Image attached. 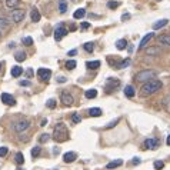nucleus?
I'll return each mask as SVG.
<instances>
[{"label":"nucleus","mask_w":170,"mask_h":170,"mask_svg":"<svg viewBox=\"0 0 170 170\" xmlns=\"http://www.w3.org/2000/svg\"><path fill=\"white\" fill-rule=\"evenodd\" d=\"M124 94L127 96V97H134V94H136V90H134V87L133 86H126L124 87Z\"/></svg>","instance_id":"obj_17"},{"label":"nucleus","mask_w":170,"mask_h":170,"mask_svg":"<svg viewBox=\"0 0 170 170\" xmlns=\"http://www.w3.org/2000/svg\"><path fill=\"white\" fill-rule=\"evenodd\" d=\"M10 73H12V76H13V77H19L20 74L23 73V69H22V67H19V66H14V67H12Z\"/></svg>","instance_id":"obj_21"},{"label":"nucleus","mask_w":170,"mask_h":170,"mask_svg":"<svg viewBox=\"0 0 170 170\" xmlns=\"http://www.w3.org/2000/svg\"><path fill=\"white\" fill-rule=\"evenodd\" d=\"M163 105H164V107H166V109L169 107V105H170V94H169V96H167V97H166V99H164Z\"/></svg>","instance_id":"obj_43"},{"label":"nucleus","mask_w":170,"mask_h":170,"mask_svg":"<svg viewBox=\"0 0 170 170\" xmlns=\"http://www.w3.org/2000/svg\"><path fill=\"white\" fill-rule=\"evenodd\" d=\"M14 162H16L17 164H23V163H24V156H23V153H20V151H19V153L14 156Z\"/></svg>","instance_id":"obj_29"},{"label":"nucleus","mask_w":170,"mask_h":170,"mask_svg":"<svg viewBox=\"0 0 170 170\" xmlns=\"http://www.w3.org/2000/svg\"><path fill=\"white\" fill-rule=\"evenodd\" d=\"M20 86H30V82H27V80H22V82H20Z\"/></svg>","instance_id":"obj_45"},{"label":"nucleus","mask_w":170,"mask_h":170,"mask_svg":"<svg viewBox=\"0 0 170 170\" xmlns=\"http://www.w3.org/2000/svg\"><path fill=\"white\" fill-rule=\"evenodd\" d=\"M23 45H26V46H32L33 39L32 37H24V39H23Z\"/></svg>","instance_id":"obj_39"},{"label":"nucleus","mask_w":170,"mask_h":170,"mask_svg":"<svg viewBox=\"0 0 170 170\" xmlns=\"http://www.w3.org/2000/svg\"><path fill=\"white\" fill-rule=\"evenodd\" d=\"M144 147L146 149H151V150H156L157 147H159V142H157L156 139H147L144 142Z\"/></svg>","instance_id":"obj_10"},{"label":"nucleus","mask_w":170,"mask_h":170,"mask_svg":"<svg viewBox=\"0 0 170 170\" xmlns=\"http://www.w3.org/2000/svg\"><path fill=\"white\" fill-rule=\"evenodd\" d=\"M53 139L59 143H63L69 139V131H67V127H66L65 123H57L56 127H54V131H53Z\"/></svg>","instance_id":"obj_2"},{"label":"nucleus","mask_w":170,"mask_h":170,"mask_svg":"<svg viewBox=\"0 0 170 170\" xmlns=\"http://www.w3.org/2000/svg\"><path fill=\"white\" fill-rule=\"evenodd\" d=\"M14 59H16V62H24L26 60V53L24 52H16V54H14Z\"/></svg>","instance_id":"obj_25"},{"label":"nucleus","mask_w":170,"mask_h":170,"mask_svg":"<svg viewBox=\"0 0 170 170\" xmlns=\"http://www.w3.org/2000/svg\"><path fill=\"white\" fill-rule=\"evenodd\" d=\"M85 16H86L85 9H77V10L73 13V17H74V19H82V17H85Z\"/></svg>","instance_id":"obj_24"},{"label":"nucleus","mask_w":170,"mask_h":170,"mask_svg":"<svg viewBox=\"0 0 170 170\" xmlns=\"http://www.w3.org/2000/svg\"><path fill=\"white\" fill-rule=\"evenodd\" d=\"M60 100H62L63 105H66V106H72L73 103H74V99H73V96L69 92H62V94H60Z\"/></svg>","instance_id":"obj_6"},{"label":"nucleus","mask_w":170,"mask_h":170,"mask_svg":"<svg viewBox=\"0 0 170 170\" xmlns=\"http://www.w3.org/2000/svg\"><path fill=\"white\" fill-rule=\"evenodd\" d=\"M66 10H67V3H66V0H60L59 1V12L60 13H66Z\"/></svg>","instance_id":"obj_30"},{"label":"nucleus","mask_w":170,"mask_h":170,"mask_svg":"<svg viewBox=\"0 0 170 170\" xmlns=\"http://www.w3.org/2000/svg\"><path fill=\"white\" fill-rule=\"evenodd\" d=\"M153 36H154L153 33H147L143 39H142V42H140V45H139V50H142V49H144V47L147 46V43H149V42L153 39Z\"/></svg>","instance_id":"obj_13"},{"label":"nucleus","mask_w":170,"mask_h":170,"mask_svg":"<svg viewBox=\"0 0 170 170\" xmlns=\"http://www.w3.org/2000/svg\"><path fill=\"white\" fill-rule=\"evenodd\" d=\"M0 36H1V33H0Z\"/></svg>","instance_id":"obj_57"},{"label":"nucleus","mask_w":170,"mask_h":170,"mask_svg":"<svg viewBox=\"0 0 170 170\" xmlns=\"http://www.w3.org/2000/svg\"><path fill=\"white\" fill-rule=\"evenodd\" d=\"M131 163L133 164H140L142 163V160H140V157H134V159L131 160Z\"/></svg>","instance_id":"obj_44"},{"label":"nucleus","mask_w":170,"mask_h":170,"mask_svg":"<svg viewBox=\"0 0 170 170\" xmlns=\"http://www.w3.org/2000/svg\"><path fill=\"white\" fill-rule=\"evenodd\" d=\"M10 24H12V22L7 19V17H0V33L7 30L10 27Z\"/></svg>","instance_id":"obj_14"},{"label":"nucleus","mask_w":170,"mask_h":170,"mask_svg":"<svg viewBox=\"0 0 170 170\" xmlns=\"http://www.w3.org/2000/svg\"><path fill=\"white\" fill-rule=\"evenodd\" d=\"M67 33H69V32H67L65 27L60 24V26L56 27V30H54V40H56V42H60V40L63 39V37H65Z\"/></svg>","instance_id":"obj_7"},{"label":"nucleus","mask_w":170,"mask_h":170,"mask_svg":"<svg viewBox=\"0 0 170 170\" xmlns=\"http://www.w3.org/2000/svg\"><path fill=\"white\" fill-rule=\"evenodd\" d=\"M17 170H24V169H22V167H19V169H17Z\"/></svg>","instance_id":"obj_54"},{"label":"nucleus","mask_w":170,"mask_h":170,"mask_svg":"<svg viewBox=\"0 0 170 170\" xmlns=\"http://www.w3.org/2000/svg\"><path fill=\"white\" fill-rule=\"evenodd\" d=\"M76 53H77V50H76V49H73V50H70L67 54H69V56H76Z\"/></svg>","instance_id":"obj_47"},{"label":"nucleus","mask_w":170,"mask_h":170,"mask_svg":"<svg viewBox=\"0 0 170 170\" xmlns=\"http://www.w3.org/2000/svg\"><path fill=\"white\" fill-rule=\"evenodd\" d=\"M72 120H73V123H80V122H82V117L79 116L77 113H74V114H73V117H72Z\"/></svg>","instance_id":"obj_40"},{"label":"nucleus","mask_w":170,"mask_h":170,"mask_svg":"<svg viewBox=\"0 0 170 170\" xmlns=\"http://www.w3.org/2000/svg\"><path fill=\"white\" fill-rule=\"evenodd\" d=\"M153 166H154V169H156V170H162L164 167V163L162 162V160H157V162H154Z\"/></svg>","instance_id":"obj_36"},{"label":"nucleus","mask_w":170,"mask_h":170,"mask_svg":"<svg viewBox=\"0 0 170 170\" xmlns=\"http://www.w3.org/2000/svg\"><path fill=\"white\" fill-rule=\"evenodd\" d=\"M126 46H127V42H126V39H120V40L116 42V47H117V50H124Z\"/></svg>","instance_id":"obj_26"},{"label":"nucleus","mask_w":170,"mask_h":170,"mask_svg":"<svg viewBox=\"0 0 170 170\" xmlns=\"http://www.w3.org/2000/svg\"><path fill=\"white\" fill-rule=\"evenodd\" d=\"M119 122H120V119H116L114 122H110V123L107 124V126H106L105 129H111V127H114V126H116V124H117Z\"/></svg>","instance_id":"obj_41"},{"label":"nucleus","mask_w":170,"mask_h":170,"mask_svg":"<svg viewBox=\"0 0 170 170\" xmlns=\"http://www.w3.org/2000/svg\"><path fill=\"white\" fill-rule=\"evenodd\" d=\"M130 63H131V60L130 59H124L120 65H119V69H124V67H127V66H130Z\"/></svg>","instance_id":"obj_35"},{"label":"nucleus","mask_w":170,"mask_h":170,"mask_svg":"<svg viewBox=\"0 0 170 170\" xmlns=\"http://www.w3.org/2000/svg\"><path fill=\"white\" fill-rule=\"evenodd\" d=\"M40 151H42V149H40V146H34L32 149V157L33 159H36V157L40 154Z\"/></svg>","instance_id":"obj_32"},{"label":"nucleus","mask_w":170,"mask_h":170,"mask_svg":"<svg viewBox=\"0 0 170 170\" xmlns=\"http://www.w3.org/2000/svg\"><path fill=\"white\" fill-rule=\"evenodd\" d=\"M23 19H24V10L14 9L13 12H12V20H13L14 23H20V22H23Z\"/></svg>","instance_id":"obj_4"},{"label":"nucleus","mask_w":170,"mask_h":170,"mask_svg":"<svg viewBox=\"0 0 170 170\" xmlns=\"http://www.w3.org/2000/svg\"><path fill=\"white\" fill-rule=\"evenodd\" d=\"M159 43H162V45H166V46L170 47V36L169 34H162V36H159Z\"/></svg>","instance_id":"obj_18"},{"label":"nucleus","mask_w":170,"mask_h":170,"mask_svg":"<svg viewBox=\"0 0 170 170\" xmlns=\"http://www.w3.org/2000/svg\"><path fill=\"white\" fill-rule=\"evenodd\" d=\"M119 6H120L119 1H109V3H107V7H109V9H117Z\"/></svg>","instance_id":"obj_37"},{"label":"nucleus","mask_w":170,"mask_h":170,"mask_svg":"<svg viewBox=\"0 0 170 170\" xmlns=\"http://www.w3.org/2000/svg\"><path fill=\"white\" fill-rule=\"evenodd\" d=\"M86 67H87V69H97V67H100V62H99V60L87 62V63H86Z\"/></svg>","instance_id":"obj_27"},{"label":"nucleus","mask_w":170,"mask_h":170,"mask_svg":"<svg viewBox=\"0 0 170 170\" xmlns=\"http://www.w3.org/2000/svg\"><path fill=\"white\" fill-rule=\"evenodd\" d=\"M154 76H156L154 70H142L136 74V80L137 82H149L151 79H154Z\"/></svg>","instance_id":"obj_3"},{"label":"nucleus","mask_w":170,"mask_h":170,"mask_svg":"<svg viewBox=\"0 0 170 170\" xmlns=\"http://www.w3.org/2000/svg\"><path fill=\"white\" fill-rule=\"evenodd\" d=\"M50 140V134H47V133H43V134H40L39 137V142L40 143H47Z\"/></svg>","instance_id":"obj_33"},{"label":"nucleus","mask_w":170,"mask_h":170,"mask_svg":"<svg viewBox=\"0 0 170 170\" xmlns=\"http://www.w3.org/2000/svg\"><path fill=\"white\" fill-rule=\"evenodd\" d=\"M119 86H120V82H119V80L109 79L107 83H106V90H107V92H111V90H114V87H119Z\"/></svg>","instance_id":"obj_11"},{"label":"nucleus","mask_w":170,"mask_h":170,"mask_svg":"<svg viewBox=\"0 0 170 170\" xmlns=\"http://www.w3.org/2000/svg\"><path fill=\"white\" fill-rule=\"evenodd\" d=\"M122 164H123V160L117 159V160H113V162H110V163L107 164V169H116V167L122 166Z\"/></svg>","instance_id":"obj_20"},{"label":"nucleus","mask_w":170,"mask_h":170,"mask_svg":"<svg viewBox=\"0 0 170 170\" xmlns=\"http://www.w3.org/2000/svg\"><path fill=\"white\" fill-rule=\"evenodd\" d=\"M77 159V154L74 153V151H67L63 154V160H65V163H72Z\"/></svg>","instance_id":"obj_12"},{"label":"nucleus","mask_w":170,"mask_h":170,"mask_svg":"<svg viewBox=\"0 0 170 170\" xmlns=\"http://www.w3.org/2000/svg\"><path fill=\"white\" fill-rule=\"evenodd\" d=\"M1 102L7 106H16V100L12 94H9V93H1Z\"/></svg>","instance_id":"obj_9"},{"label":"nucleus","mask_w":170,"mask_h":170,"mask_svg":"<svg viewBox=\"0 0 170 170\" xmlns=\"http://www.w3.org/2000/svg\"><path fill=\"white\" fill-rule=\"evenodd\" d=\"M76 66H77L76 60H67V62H66V69H67V70H73Z\"/></svg>","instance_id":"obj_31"},{"label":"nucleus","mask_w":170,"mask_h":170,"mask_svg":"<svg viewBox=\"0 0 170 170\" xmlns=\"http://www.w3.org/2000/svg\"><path fill=\"white\" fill-rule=\"evenodd\" d=\"M90 27V23H82V29L85 30V29H89Z\"/></svg>","instance_id":"obj_46"},{"label":"nucleus","mask_w":170,"mask_h":170,"mask_svg":"<svg viewBox=\"0 0 170 170\" xmlns=\"http://www.w3.org/2000/svg\"><path fill=\"white\" fill-rule=\"evenodd\" d=\"M162 82L157 80V79H151L149 82H146L142 87V96H150V94H154L156 92H159L162 89Z\"/></svg>","instance_id":"obj_1"},{"label":"nucleus","mask_w":170,"mask_h":170,"mask_svg":"<svg viewBox=\"0 0 170 170\" xmlns=\"http://www.w3.org/2000/svg\"><path fill=\"white\" fill-rule=\"evenodd\" d=\"M14 46H16V45H14L13 42H10V43H9V47H10V49H13Z\"/></svg>","instance_id":"obj_51"},{"label":"nucleus","mask_w":170,"mask_h":170,"mask_svg":"<svg viewBox=\"0 0 170 170\" xmlns=\"http://www.w3.org/2000/svg\"><path fill=\"white\" fill-rule=\"evenodd\" d=\"M129 17H130V14H123V16H122V20H127Z\"/></svg>","instance_id":"obj_50"},{"label":"nucleus","mask_w":170,"mask_h":170,"mask_svg":"<svg viewBox=\"0 0 170 170\" xmlns=\"http://www.w3.org/2000/svg\"><path fill=\"white\" fill-rule=\"evenodd\" d=\"M59 153H60L59 147H54V149H53V154H59Z\"/></svg>","instance_id":"obj_49"},{"label":"nucleus","mask_w":170,"mask_h":170,"mask_svg":"<svg viewBox=\"0 0 170 170\" xmlns=\"http://www.w3.org/2000/svg\"><path fill=\"white\" fill-rule=\"evenodd\" d=\"M160 53H162L160 47H149V49H146V54L147 56H156V54H160Z\"/></svg>","instance_id":"obj_16"},{"label":"nucleus","mask_w":170,"mask_h":170,"mask_svg":"<svg viewBox=\"0 0 170 170\" xmlns=\"http://www.w3.org/2000/svg\"><path fill=\"white\" fill-rule=\"evenodd\" d=\"M85 96H86V99H94L96 96H97V90H96V89L86 90V92H85Z\"/></svg>","instance_id":"obj_23"},{"label":"nucleus","mask_w":170,"mask_h":170,"mask_svg":"<svg viewBox=\"0 0 170 170\" xmlns=\"http://www.w3.org/2000/svg\"><path fill=\"white\" fill-rule=\"evenodd\" d=\"M0 69H1V63H0Z\"/></svg>","instance_id":"obj_55"},{"label":"nucleus","mask_w":170,"mask_h":170,"mask_svg":"<svg viewBox=\"0 0 170 170\" xmlns=\"http://www.w3.org/2000/svg\"><path fill=\"white\" fill-rule=\"evenodd\" d=\"M85 50L89 53H92L93 50H94V43H92V42H87V43H85Z\"/></svg>","instance_id":"obj_34"},{"label":"nucleus","mask_w":170,"mask_h":170,"mask_svg":"<svg viewBox=\"0 0 170 170\" xmlns=\"http://www.w3.org/2000/svg\"><path fill=\"white\" fill-rule=\"evenodd\" d=\"M29 126H30L29 120H20V122H17V123L14 124V130L17 131V133H23L24 130L29 129Z\"/></svg>","instance_id":"obj_5"},{"label":"nucleus","mask_w":170,"mask_h":170,"mask_svg":"<svg viewBox=\"0 0 170 170\" xmlns=\"http://www.w3.org/2000/svg\"><path fill=\"white\" fill-rule=\"evenodd\" d=\"M102 109H99V107H93V109H90L89 110V114L92 116V117H99V116H102Z\"/></svg>","instance_id":"obj_22"},{"label":"nucleus","mask_w":170,"mask_h":170,"mask_svg":"<svg viewBox=\"0 0 170 170\" xmlns=\"http://www.w3.org/2000/svg\"><path fill=\"white\" fill-rule=\"evenodd\" d=\"M20 3V0H6V6L10 7V9H14V7H17Z\"/></svg>","instance_id":"obj_28"},{"label":"nucleus","mask_w":170,"mask_h":170,"mask_svg":"<svg viewBox=\"0 0 170 170\" xmlns=\"http://www.w3.org/2000/svg\"><path fill=\"white\" fill-rule=\"evenodd\" d=\"M166 143H167V144H169V146H170V134H169V136H167V140H166Z\"/></svg>","instance_id":"obj_53"},{"label":"nucleus","mask_w":170,"mask_h":170,"mask_svg":"<svg viewBox=\"0 0 170 170\" xmlns=\"http://www.w3.org/2000/svg\"><path fill=\"white\" fill-rule=\"evenodd\" d=\"M167 23H169V20H167V19L157 20L156 23L153 24V29H154V30H157V29H162V27H164V26H166V24H167Z\"/></svg>","instance_id":"obj_19"},{"label":"nucleus","mask_w":170,"mask_h":170,"mask_svg":"<svg viewBox=\"0 0 170 170\" xmlns=\"http://www.w3.org/2000/svg\"><path fill=\"white\" fill-rule=\"evenodd\" d=\"M74 1H76V0H74Z\"/></svg>","instance_id":"obj_58"},{"label":"nucleus","mask_w":170,"mask_h":170,"mask_svg":"<svg viewBox=\"0 0 170 170\" xmlns=\"http://www.w3.org/2000/svg\"><path fill=\"white\" fill-rule=\"evenodd\" d=\"M37 76H39L40 80L47 82L50 79V76H52V70H49V69H39L37 70Z\"/></svg>","instance_id":"obj_8"},{"label":"nucleus","mask_w":170,"mask_h":170,"mask_svg":"<svg viewBox=\"0 0 170 170\" xmlns=\"http://www.w3.org/2000/svg\"><path fill=\"white\" fill-rule=\"evenodd\" d=\"M47 124V120H42V124H40V126H46Z\"/></svg>","instance_id":"obj_52"},{"label":"nucleus","mask_w":170,"mask_h":170,"mask_svg":"<svg viewBox=\"0 0 170 170\" xmlns=\"http://www.w3.org/2000/svg\"><path fill=\"white\" fill-rule=\"evenodd\" d=\"M7 151H9L7 147H0V157H4L7 154Z\"/></svg>","instance_id":"obj_42"},{"label":"nucleus","mask_w":170,"mask_h":170,"mask_svg":"<svg viewBox=\"0 0 170 170\" xmlns=\"http://www.w3.org/2000/svg\"><path fill=\"white\" fill-rule=\"evenodd\" d=\"M57 82H59V83H66V77H63V76H60V77L57 79Z\"/></svg>","instance_id":"obj_48"},{"label":"nucleus","mask_w":170,"mask_h":170,"mask_svg":"<svg viewBox=\"0 0 170 170\" xmlns=\"http://www.w3.org/2000/svg\"><path fill=\"white\" fill-rule=\"evenodd\" d=\"M157 1H160V0H157Z\"/></svg>","instance_id":"obj_56"},{"label":"nucleus","mask_w":170,"mask_h":170,"mask_svg":"<svg viewBox=\"0 0 170 170\" xmlns=\"http://www.w3.org/2000/svg\"><path fill=\"white\" fill-rule=\"evenodd\" d=\"M47 107H49V109H54V107H56V100H54V99L47 100Z\"/></svg>","instance_id":"obj_38"},{"label":"nucleus","mask_w":170,"mask_h":170,"mask_svg":"<svg viewBox=\"0 0 170 170\" xmlns=\"http://www.w3.org/2000/svg\"><path fill=\"white\" fill-rule=\"evenodd\" d=\"M40 17H42V16H40V12L36 9V7H33L32 12H30V19H32V22L37 23V22L40 20Z\"/></svg>","instance_id":"obj_15"}]
</instances>
